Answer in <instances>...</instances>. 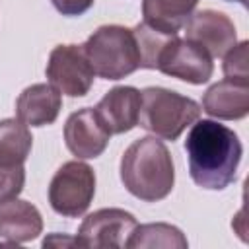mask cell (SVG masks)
<instances>
[{
  "label": "cell",
  "instance_id": "21",
  "mask_svg": "<svg viewBox=\"0 0 249 249\" xmlns=\"http://www.w3.org/2000/svg\"><path fill=\"white\" fill-rule=\"evenodd\" d=\"M62 16H82L93 6V0H51Z\"/></svg>",
  "mask_w": 249,
  "mask_h": 249
},
{
  "label": "cell",
  "instance_id": "23",
  "mask_svg": "<svg viewBox=\"0 0 249 249\" xmlns=\"http://www.w3.org/2000/svg\"><path fill=\"white\" fill-rule=\"evenodd\" d=\"M230 2H239V4H245V0H230Z\"/></svg>",
  "mask_w": 249,
  "mask_h": 249
},
{
  "label": "cell",
  "instance_id": "8",
  "mask_svg": "<svg viewBox=\"0 0 249 249\" xmlns=\"http://www.w3.org/2000/svg\"><path fill=\"white\" fill-rule=\"evenodd\" d=\"M136 228V218L123 208H101L86 216L80 230L78 241L82 247H124L128 235Z\"/></svg>",
  "mask_w": 249,
  "mask_h": 249
},
{
  "label": "cell",
  "instance_id": "7",
  "mask_svg": "<svg viewBox=\"0 0 249 249\" xmlns=\"http://www.w3.org/2000/svg\"><path fill=\"white\" fill-rule=\"evenodd\" d=\"M156 70L171 78H179L183 82L198 86V84H206L212 78L214 64H212V56L204 49H200L189 39H179L175 35L163 47Z\"/></svg>",
  "mask_w": 249,
  "mask_h": 249
},
{
  "label": "cell",
  "instance_id": "1",
  "mask_svg": "<svg viewBox=\"0 0 249 249\" xmlns=\"http://www.w3.org/2000/svg\"><path fill=\"white\" fill-rule=\"evenodd\" d=\"M185 152L191 179L202 189L222 191L235 179L243 148L231 128L216 121L196 119L187 134Z\"/></svg>",
  "mask_w": 249,
  "mask_h": 249
},
{
  "label": "cell",
  "instance_id": "20",
  "mask_svg": "<svg viewBox=\"0 0 249 249\" xmlns=\"http://www.w3.org/2000/svg\"><path fill=\"white\" fill-rule=\"evenodd\" d=\"M25 169L23 165H0V204L16 198L23 191Z\"/></svg>",
  "mask_w": 249,
  "mask_h": 249
},
{
  "label": "cell",
  "instance_id": "2",
  "mask_svg": "<svg viewBox=\"0 0 249 249\" xmlns=\"http://www.w3.org/2000/svg\"><path fill=\"white\" fill-rule=\"evenodd\" d=\"M121 181L132 196L144 202L165 198L175 183L173 160L167 146L158 136L134 140L121 158Z\"/></svg>",
  "mask_w": 249,
  "mask_h": 249
},
{
  "label": "cell",
  "instance_id": "19",
  "mask_svg": "<svg viewBox=\"0 0 249 249\" xmlns=\"http://www.w3.org/2000/svg\"><path fill=\"white\" fill-rule=\"evenodd\" d=\"M249 43L241 41L239 45H233L226 54H224V74L228 80L243 82L249 84Z\"/></svg>",
  "mask_w": 249,
  "mask_h": 249
},
{
  "label": "cell",
  "instance_id": "13",
  "mask_svg": "<svg viewBox=\"0 0 249 249\" xmlns=\"http://www.w3.org/2000/svg\"><path fill=\"white\" fill-rule=\"evenodd\" d=\"M43 231L41 212L18 196L0 204V237L8 243H27Z\"/></svg>",
  "mask_w": 249,
  "mask_h": 249
},
{
  "label": "cell",
  "instance_id": "22",
  "mask_svg": "<svg viewBox=\"0 0 249 249\" xmlns=\"http://www.w3.org/2000/svg\"><path fill=\"white\" fill-rule=\"evenodd\" d=\"M64 245H80L78 237H66V235H60V233H53L49 237H45L43 241V247H64Z\"/></svg>",
  "mask_w": 249,
  "mask_h": 249
},
{
  "label": "cell",
  "instance_id": "17",
  "mask_svg": "<svg viewBox=\"0 0 249 249\" xmlns=\"http://www.w3.org/2000/svg\"><path fill=\"white\" fill-rule=\"evenodd\" d=\"M187 237L183 235V231L171 224H163V222H156V224H142L132 230V233L126 239L128 249H136V247H175V249H185Z\"/></svg>",
  "mask_w": 249,
  "mask_h": 249
},
{
  "label": "cell",
  "instance_id": "15",
  "mask_svg": "<svg viewBox=\"0 0 249 249\" xmlns=\"http://www.w3.org/2000/svg\"><path fill=\"white\" fill-rule=\"evenodd\" d=\"M198 0H144V21L163 33H177L193 16Z\"/></svg>",
  "mask_w": 249,
  "mask_h": 249
},
{
  "label": "cell",
  "instance_id": "14",
  "mask_svg": "<svg viewBox=\"0 0 249 249\" xmlns=\"http://www.w3.org/2000/svg\"><path fill=\"white\" fill-rule=\"evenodd\" d=\"M202 109L224 121H237L249 113V84L235 80H220L210 86L202 97Z\"/></svg>",
  "mask_w": 249,
  "mask_h": 249
},
{
  "label": "cell",
  "instance_id": "10",
  "mask_svg": "<svg viewBox=\"0 0 249 249\" xmlns=\"http://www.w3.org/2000/svg\"><path fill=\"white\" fill-rule=\"evenodd\" d=\"M109 132L101 124L93 107L72 113L64 124L66 148L80 160H91L103 154L109 144Z\"/></svg>",
  "mask_w": 249,
  "mask_h": 249
},
{
  "label": "cell",
  "instance_id": "4",
  "mask_svg": "<svg viewBox=\"0 0 249 249\" xmlns=\"http://www.w3.org/2000/svg\"><path fill=\"white\" fill-rule=\"evenodd\" d=\"M99 78L121 80L140 68V53L132 29L123 25H101L82 45Z\"/></svg>",
  "mask_w": 249,
  "mask_h": 249
},
{
  "label": "cell",
  "instance_id": "12",
  "mask_svg": "<svg viewBox=\"0 0 249 249\" xmlns=\"http://www.w3.org/2000/svg\"><path fill=\"white\" fill-rule=\"evenodd\" d=\"M62 97L56 88L51 84H33L19 93L16 113L18 119L27 126H45L56 121Z\"/></svg>",
  "mask_w": 249,
  "mask_h": 249
},
{
  "label": "cell",
  "instance_id": "16",
  "mask_svg": "<svg viewBox=\"0 0 249 249\" xmlns=\"http://www.w3.org/2000/svg\"><path fill=\"white\" fill-rule=\"evenodd\" d=\"M33 146V136L19 119L0 121V165H23Z\"/></svg>",
  "mask_w": 249,
  "mask_h": 249
},
{
  "label": "cell",
  "instance_id": "3",
  "mask_svg": "<svg viewBox=\"0 0 249 249\" xmlns=\"http://www.w3.org/2000/svg\"><path fill=\"white\" fill-rule=\"evenodd\" d=\"M200 117V105L173 89L146 88L140 91L138 124L163 140H177Z\"/></svg>",
  "mask_w": 249,
  "mask_h": 249
},
{
  "label": "cell",
  "instance_id": "6",
  "mask_svg": "<svg viewBox=\"0 0 249 249\" xmlns=\"http://www.w3.org/2000/svg\"><path fill=\"white\" fill-rule=\"evenodd\" d=\"M45 72L51 86L68 97L86 95L95 76L82 45H56L49 54Z\"/></svg>",
  "mask_w": 249,
  "mask_h": 249
},
{
  "label": "cell",
  "instance_id": "9",
  "mask_svg": "<svg viewBox=\"0 0 249 249\" xmlns=\"http://www.w3.org/2000/svg\"><path fill=\"white\" fill-rule=\"evenodd\" d=\"M185 39L204 49L212 58L224 56L235 45L233 21L216 10H198L185 23Z\"/></svg>",
  "mask_w": 249,
  "mask_h": 249
},
{
  "label": "cell",
  "instance_id": "18",
  "mask_svg": "<svg viewBox=\"0 0 249 249\" xmlns=\"http://www.w3.org/2000/svg\"><path fill=\"white\" fill-rule=\"evenodd\" d=\"M132 33H134L138 53H140V68H156L163 47L169 43L171 37L177 35V33H163V31L148 25L146 21L132 27Z\"/></svg>",
  "mask_w": 249,
  "mask_h": 249
},
{
  "label": "cell",
  "instance_id": "11",
  "mask_svg": "<svg viewBox=\"0 0 249 249\" xmlns=\"http://www.w3.org/2000/svg\"><path fill=\"white\" fill-rule=\"evenodd\" d=\"M93 109L109 134L128 132L138 124L140 91L132 86H117L109 89Z\"/></svg>",
  "mask_w": 249,
  "mask_h": 249
},
{
  "label": "cell",
  "instance_id": "5",
  "mask_svg": "<svg viewBox=\"0 0 249 249\" xmlns=\"http://www.w3.org/2000/svg\"><path fill=\"white\" fill-rule=\"evenodd\" d=\"M95 195V173L84 161L62 163L51 179L49 202L51 208L66 218L82 216Z\"/></svg>",
  "mask_w": 249,
  "mask_h": 249
}]
</instances>
